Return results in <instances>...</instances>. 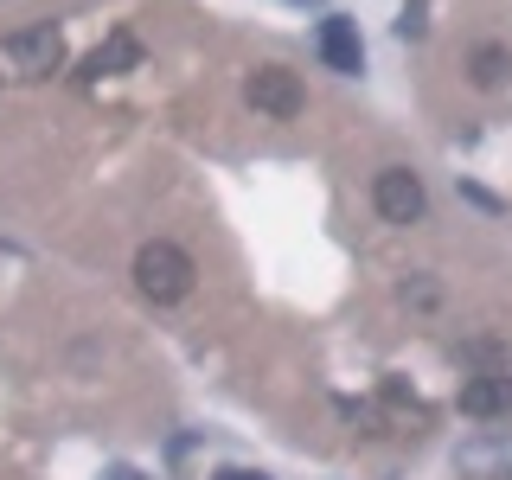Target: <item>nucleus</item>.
<instances>
[{
    "mask_svg": "<svg viewBox=\"0 0 512 480\" xmlns=\"http://www.w3.org/2000/svg\"><path fill=\"white\" fill-rule=\"evenodd\" d=\"M192 256L180 244H167V237H154V244H141L135 250V288L154 301V308H173V301H186L192 295Z\"/></svg>",
    "mask_w": 512,
    "mask_h": 480,
    "instance_id": "f257e3e1",
    "label": "nucleus"
},
{
    "mask_svg": "<svg viewBox=\"0 0 512 480\" xmlns=\"http://www.w3.org/2000/svg\"><path fill=\"white\" fill-rule=\"evenodd\" d=\"M0 58H7L13 77H52V71H64V32L58 26H26L0 45Z\"/></svg>",
    "mask_w": 512,
    "mask_h": 480,
    "instance_id": "f03ea898",
    "label": "nucleus"
},
{
    "mask_svg": "<svg viewBox=\"0 0 512 480\" xmlns=\"http://www.w3.org/2000/svg\"><path fill=\"white\" fill-rule=\"evenodd\" d=\"M372 205H378L384 224H423L429 218V192L410 167H384L372 180Z\"/></svg>",
    "mask_w": 512,
    "mask_h": 480,
    "instance_id": "7ed1b4c3",
    "label": "nucleus"
},
{
    "mask_svg": "<svg viewBox=\"0 0 512 480\" xmlns=\"http://www.w3.org/2000/svg\"><path fill=\"white\" fill-rule=\"evenodd\" d=\"M250 103L263 109L269 122H295L301 109H308V90H301V77L288 71V64H263V71H250Z\"/></svg>",
    "mask_w": 512,
    "mask_h": 480,
    "instance_id": "20e7f679",
    "label": "nucleus"
},
{
    "mask_svg": "<svg viewBox=\"0 0 512 480\" xmlns=\"http://www.w3.org/2000/svg\"><path fill=\"white\" fill-rule=\"evenodd\" d=\"M320 64L340 71V77L365 71V39H359V26H352L346 13H327V20H320Z\"/></svg>",
    "mask_w": 512,
    "mask_h": 480,
    "instance_id": "39448f33",
    "label": "nucleus"
},
{
    "mask_svg": "<svg viewBox=\"0 0 512 480\" xmlns=\"http://www.w3.org/2000/svg\"><path fill=\"white\" fill-rule=\"evenodd\" d=\"M455 468L468 480H512V442L506 436H480V442H461Z\"/></svg>",
    "mask_w": 512,
    "mask_h": 480,
    "instance_id": "423d86ee",
    "label": "nucleus"
},
{
    "mask_svg": "<svg viewBox=\"0 0 512 480\" xmlns=\"http://www.w3.org/2000/svg\"><path fill=\"white\" fill-rule=\"evenodd\" d=\"M512 404V372H474L461 384V416H500Z\"/></svg>",
    "mask_w": 512,
    "mask_h": 480,
    "instance_id": "0eeeda50",
    "label": "nucleus"
},
{
    "mask_svg": "<svg viewBox=\"0 0 512 480\" xmlns=\"http://www.w3.org/2000/svg\"><path fill=\"white\" fill-rule=\"evenodd\" d=\"M135 64H141V39L135 32H109V39L84 58V77H122V71H135Z\"/></svg>",
    "mask_w": 512,
    "mask_h": 480,
    "instance_id": "6e6552de",
    "label": "nucleus"
},
{
    "mask_svg": "<svg viewBox=\"0 0 512 480\" xmlns=\"http://www.w3.org/2000/svg\"><path fill=\"white\" fill-rule=\"evenodd\" d=\"M468 84H474V90H487V96L512 84V52H506V45H493V39H487V45H474V52H468Z\"/></svg>",
    "mask_w": 512,
    "mask_h": 480,
    "instance_id": "1a4fd4ad",
    "label": "nucleus"
},
{
    "mask_svg": "<svg viewBox=\"0 0 512 480\" xmlns=\"http://www.w3.org/2000/svg\"><path fill=\"white\" fill-rule=\"evenodd\" d=\"M461 365H480V372H506V352H500V340H468L455 352Z\"/></svg>",
    "mask_w": 512,
    "mask_h": 480,
    "instance_id": "9d476101",
    "label": "nucleus"
},
{
    "mask_svg": "<svg viewBox=\"0 0 512 480\" xmlns=\"http://www.w3.org/2000/svg\"><path fill=\"white\" fill-rule=\"evenodd\" d=\"M397 301H404V308H436V301H442V282L436 276H410L404 288H397Z\"/></svg>",
    "mask_w": 512,
    "mask_h": 480,
    "instance_id": "9b49d317",
    "label": "nucleus"
},
{
    "mask_svg": "<svg viewBox=\"0 0 512 480\" xmlns=\"http://www.w3.org/2000/svg\"><path fill=\"white\" fill-rule=\"evenodd\" d=\"M429 32V0H404L397 7V39H423Z\"/></svg>",
    "mask_w": 512,
    "mask_h": 480,
    "instance_id": "f8f14e48",
    "label": "nucleus"
},
{
    "mask_svg": "<svg viewBox=\"0 0 512 480\" xmlns=\"http://www.w3.org/2000/svg\"><path fill=\"white\" fill-rule=\"evenodd\" d=\"M461 199H468L474 212H487V218H500V212H506V199H500V192H487V186H474V180H461Z\"/></svg>",
    "mask_w": 512,
    "mask_h": 480,
    "instance_id": "ddd939ff",
    "label": "nucleus"
},
{
    "mask_svg": "<svg viewBox=\"0 0 512 480\" xmlns=\"http://www.w3.org/2000/svg\"><path fill=\"white\" fill-rule=\"evenodd\" d=\"M218 480H269V474H256V468H224Z\"/></svg>",
    "mask_w": 512,
    "mask_h": 480,
    "instance_id": "4468645a",
    "label": "nucleus"
},
{
    "mask_svg": "<svg viewBox=\"0 0 512 480\" xmlns=\"http://www.w3.org/2000/svg\"><path fill=\"white\" fill-rule=\"evenodd\" d=\"M109 480H141V474L135 468H109Z\"/></svg>",
    "mask_w": 512,
    "mask_h": 480,
    "instance_id": "2eb2a0df",
    "label": "nucleus"
}]
</instances>
